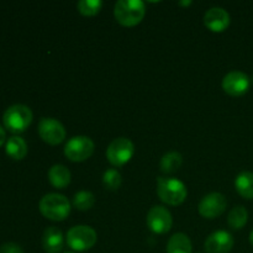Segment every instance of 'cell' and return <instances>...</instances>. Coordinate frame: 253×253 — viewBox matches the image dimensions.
Returning <instances> with one entry per match:
<instances>
[{
  "label": "cell",
  "instance_id": "7",
  "mask_svg": "<svg viewBox=\"0 0 253 253\" xmlns=\"http://www.w3.org/2000/svg\"><path fill=\"white\" fill-rule=\"evenodd\" d=\"M93 140L88 136H74L64 146V155L72 162H83L94 152Z\"/></svg>",
  "mask_w": 253,
  "mask_h": 253
},
{
  "label": "cell",
  "instance_id": "4",
  "mask_svg": "<svg viewBox=\"0 0 253 253\" xmlns=\"http://www.w3.org/2000/svg\"><path fill=\"white\" fill-rule=\"evenodd\" d=\"M32 111L25 104H14L5 110L2 115L5 127L14 133L24 132L32 123Z\"/></svg>",
  "mask_w": 253,
  "mask_h": 253
},
{
  "label": "cell",
  "instance_id": "21",
  "mask_svg": "<svg viewBox=\"0 0 253 253\" xmlns=\"http://www.w3.org/2000/svg\"><path fill=\"white\" fill-rule=\"evenodd\" d=\"M95 204V197L91 192L88 190H81V192L76 193L73 197V207L76 209L85 211V210L91 209Z\"/></svg>",
  "mask_w": 253,
  "mask_h": 253
},
{
  "label": "cell",
  "instance_id": "12",
  "mask_svg": "<svg viewBox=\"0 0 253 253\" xmlns=\"http://www.w3.org/2000/svg\"><path fill=\"white\" fill-rule=\"evenodd\" d=\"M234 237L225 230H219L208 236L204 242L207 253H229L234 247Z\"/></svg>",
  "mask_w": 253,
  "mask_h": 253
},
{
  "label": "cell",
  "instance_id": "22",
  "mask_svg": "<svg viewBox=\"0 0 253 253\" xmlns=\"http://www.w3.org/2000/svg\"><path fill=\"white\" fill-rule=\"evenodd\" d=\"M103 7L101 0H81L77 4V9L84 16H94Z\"/></svg>",
  "mask_w": 253,
  "mask_h": 253
},
{
  "label": "cell",
  "instance_id": "27",
  "mask_svg": "<svg viewBox=\"0 0 253 253\" xmlns=\"http://www.w3.org/2000/svg\"><path fill=\"white\" fill-rule=\"evenodd\" d=\"M190 4H192V1H179V5H187L188 6V5Z\"/></svg>",
  "mask_w": 253,
  "mask_h": 253
},
{
  "label": "cell",
  "instance_id": "14",
  "mask_svg": "<svg viewBox=\"0 0 253 253\" xmlns=\"http://www.w3.org/2000/svg\"><path fill=\"white\" fill-rule=\"evenodd\" d=\"M42 246L47 253H59L63 250V234L56 226L47 227L42 235Z\"/></svg>",
  "mask_w": 253,
  "mask_h": 253
},
{
  "label": "cell",
  "instance_id": "13",
  "mask_svg": "<svg viewBox=\"0 0 253 253\" xmlns=\"http://www.w3.org/2000/svg\"><path fill=\"white\" fill-rule=\"evenodd\" d=\"M204 24L212 32H221L229 27L230 14L222 7H210L204 15Z\"/></svg>",
  "mask_w": 253,
  "mask_h": 253
},
{
  "label": "cell",
  "instance_id": "6",
  "mask_svg": "<svg viewBox=\"0 0 253 253\" xmlns=\"http://www.w3.org/2000/svg\"><path fill=\"white\" fill-rule=\"evenodd\" d=\"M135 153V145L127 137H118L106 148V158L115 167L126 165Z\"/></svg>",
  "mask_w": 253,
  "mask_h": 253
},
{
  "label": "cell",
  "instance_id": "9",
  "mask_svg": "<svg viewBox=\"0 0 253 253\" xmlns=\"http://www.w3.org/2000/svg\"><path fill=\"white\" fill-rule=\"evenodd\" d=\"M146 222L150 230L155 234H166L172 229L173 219L169 210L161 205H156L150 209L146 217Z\"/></svg>",
  "mask_w": 253,
  "mask_h": 253
},
{
  "label": "cell",
  "instance_id": "16",
  "mask_svg": "<svg viewBox=\"0 0 253 253\" xmlns=\"http://www.w3.org/2000/svg\"><path fill=\"white\" fill-rule=\"evenodd\" d=\"M192 241L183 232L173 235L167 244V253H192Z\"/></svg>",
  "mask_w": 253,
  "mask_h": 253
},
{
  "label": "cell",
  "instance_id": "24",
  "mask_svg": "<svg viewBox=\"0 0 253 253\" xmlns=\"http://www.w3.org/2000/svg\"><path fill=\"white\" fill-rule=\"evenodd\" d=\"M0 253H24V250L16 242H5L0 246Z\"/></svg>",
  "mask_w": 253,
  "mask_h": 253
},
{
  "label": "cell",
  "instance_id": "20",
  "mask_svg": "<svg viewBox=\"0 0 253 253\" xmlns=\"http://www.w3.org/2000/svg\"><path fill=\"white\" fill-rule=\"evenodd\" d=\"M249 221V211L242 205H236L230 210L227 215V224L231 229L240 230Z\"/></svg>",
  "mask_w": 253,
  "mask_h": 253
},
{
  "label": "cell",
  "instance_id": "19",
  "mask_svg": "<svg viewBox=\"0 0 253 253\" xmlns=\"http://www.w3.org/2000/svg\"><path fill=\"white\" fill-rule=\"evenodd\" d=\"M183 163V157L179 152L177 151H170V152L165 153L161 158L160 167L161 170L166 174H170V173H174L182 167Z\"/></svg>",
  "mask_w": 253,
  "mask_h": 253
},
{
  "label": "cell",
  "instance_id": "17",
  "mask_svg": "<svg viewBox=\"0 0 253 253\" xmlns=\"http://www.w3.org/2000/svg\"><path fill=\"white\" fill-rule=\"evenodd\" d=\"M5 151H6V155L12 160H22L27 155V143L20 136H11L7 138Z\"/></svg>",
  "mask_w": 253,
  "mask_h": 253
},
{
  "label": "cell",
  "instance_id": "29",
  "mask_svg": "<svg viewBox=\"0 0 253 253\" xmlns=\"http://www.w3.org/2000/svg\"><path fill=\"white\" fill-rule=\"evenodd\" d=\"M68 253H74V252H68Z\"/></svg>",
  "mask_w": 253,
  "mask_h": 253
},
{
  "label": "cell",
  "instance_id": "2",
  "mask_svg": "<svg viewBox=\"0 0 253 253\" xmlns=\"http://www.w3.org/2000/svg\"><path fill=\"white\" fill-rule=\"evenodd\" d=\"M146 15V5L141 0H119L114 6V16L123 26H135Z\"/></svg>",
  "mask_w": 253,
  "mask_h": 253
},
{
  "label": "cell",
  "instance_id": "15",
  "mask_svg": "<svg viewBox=\"0 0 253 253\" xmlns=\"http://www.w3.org/2000/svg\"><path fill=\"white\" fill-rule=\"evenodd\" d=\"M48 180L54 188L63 189L71 183V172L63 165H54L48 170Z\"/></svg>",
  "mask_w": 253,
  "mask_h": 253
},
{
  "label": "cell",
  "instance_id": "23",
  "mask_svg": "<svg viewBox=\"0 0 253 253\" xmlns=\"http://www.w3.org/2000/svg\"><path fill=\"white\" fill-rule=\"evenodd\" d=\"M121 183H123V177H121L120 172L118 169H106L103 174V184L106 189L109 190H116L120 188Z\"/></svg>",
  "mask_w": 253,
  "mask_h": 253
},
{
  "label": "cell",
  "instance_id": "10",
  "mask_svg": "<svg viewBox=\"0 0 253 253\" xmlns=\"http://www.w3.org/2000/svg\"><path fill=\"white\" fill-rule=\"evenodd\" d=\"M227 200L221 193H210L205 195L199 203V214L207 219H215L226 210Z\"/></svg>",
  "mask_w": 253,
  "mask_h": 253
},
{
  "label": "cell",
  "instance_id": "11",
  "mask_svg": "<svg viewBox=\"0 0 253 253\" xmlns=\"http://www.w3.org/2000/svg\"><path fill=\"white\" fill-rule=\"evenodd\" d=\"M250 84L251 79L246 73L241 71H232L224 77L221 85L229 95L240 96L249 90Z\"/></svg>",
  "mask_w": 253,
  "mask_h": 253
},
{
  "label": "cell",
  "instance_id": "25",
  "mask_svg": "<svg viewBox=\"0 0 253 253\" xmlns=\"http://www.w3.org/2000/svg\"><path fill=\"white\" fill-rule=\"evenodd\" d=\"M5 140H6V133H5L4 127L0 126V146L5 142Z\"/></svg>",
  "mask_w": 253,
  "mask_h": 253
},
{
  "label": "cell",
  "instance_id": "26",
  "mask_svg": "<svg viewBox=\"0 0 253 253\" xmlns=\"http://www.w3.org/2000/svg\"><path fill=\"white\" fill-rule=\"evenodd\" d=\"M250 242H251V245L253 246V230L250 232Z\"/></svg>",
  "mask_w": 253,
  "mask_h": 253
},
{
  "label": "cell",
  "instance_id": "5",
  "mask_svg": "<svg viewBox=\"0 0 253 253\" xmlns=\"http://www.w3.org/2000/svg\"><path fill=\"white\" fill-rule=\"evenodd\" d=\"M98 241L96 231L86 225L73 226L67 232V244L73 251L83 252L90 250Z\"/></svg>",
  "mask_w": 253,
  "mask_h": 253
},
{
  "label": "cell",
  "instance_id": "3",
  "mask_svg": "<svg viewBox=\"0 0 253 253\" xmlns=\"http://www.w3.org/2000/svg\"><path fill=\"white\" fill-rule=\"evenodd\" d=\"M157 194L163 203L175 207L184 203L188 190L182 180L170 177H158Z\"/></svg>",
  "mask_w": 253,
  "mask_h": 253
},
{
  "label": "cell",
  "instance_id": "28",
  "mask_svg": "<svg viewBox=\"0 0 253 253\" xmlns=\"http://www.w3.org/2000/svg\"><path fill=\"white\" fill-rule=\"evenodd\" d=\"M251 81H252V82H253V76H252V79H251Z\"/></svg>",
  "mask_w": 253,
  "mask_h": 253
},
{
  "label": "cell",
  "instance_id": "18",
  "mask_svg": "<svg viewBox=\"0 0 253 253\" xmlns=\"http://www.w3.org/2000/svg\"><path fill=\"white\" fill-rule=\"evenodd\" d=\"M235 188L245 199H253V172L245 170L240 173L235 179Z\"/></svg>",
  "mask_w": 253,
  "mask_h": 253
},
{
  "label": "cell",
  "instance_id": "1",
  "mask_svg": "<svg viewBox=\"0 0 253 253\" xmlns=\"http://www.w3.org/2000/svg\"><path fill=\"white\" fill-rule=\"evenodd\" d=\"M39 209L46 219L63 221L71 214V203L64 195L58 193H48L41 198Z\"/></svg>",
  "mask_w": 253,
  "mask_h": 253
},
{
  "label": "cell",
  "instance_id": "8",
  "mask_svg": "<svg viewBox=\"0 0 253 253\" xmlns=\"http://www.w3.org/2000/svg\"><path fill=\"white\" fill-rule=\"evenodd\" d=\"M39 135L44 142L56 146L66 138V128L53 118H42L39 123Z\"/></svg>",
  "mask_w": 253,
  "mask_h": 253
}]
</instances>
